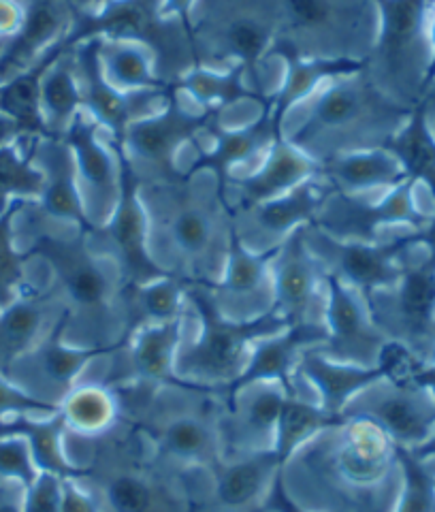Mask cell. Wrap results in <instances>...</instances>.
Masks as SVG:
<instances>
[{
  "mask_svg": "<svg viewBox=\"0 0 435 512\" xmlns=\"http://www.w3.org/2000/svg\"><path fill=\"white\" fill-rule=\"evenodd\" d=\"M60 512H101L94 498L77 485V480H62Z\"/></svg>",
  "mask_w": 435,
  "mask_h": 512,
  "instance_id": "cell-53",
  "label": "cell"
},
{
  "mask_svg": "<svg viewBox=\"0 0 435 512\" xmlns=\"http://www.w3.org/2000/svg\"><path fill=\"white\" fill-rule=\"evenodd\" d=\"M431 365H435V346H433V352H431V359H429Z\"/></svg>",
  "mask_w": 435,
  "mask_h": 512,
  "instance_id": "cell-62",
  "label": "cell"
},
{
  "mask_svg": "<svg viewBox=\"0 0 435 512\" xmlns=\"http://www.w3.org/2000/svg\"><path fill=\"white\" fill-rule=\"evenodd\" d=\"M45 178L35 165L32 141L22 146L0 148V214H5L15 199L39 201L43 195Z\"/></svg>",
  "mask_w": 435,
  "mask_h": 512,
  "instance_id": "cell-43",
  "label": "cell"
},
{
  "mask_svg": "<svg viewBox=\"0 0 435 512\" xmlns=\"http://www.w3.org/2000/svg\"><path fill=\"white\" fill-rule=\"evenodd\" d=\"M209 137H214L212 148L201 150V154L195 158V163L188 169L214 173L218 182L224 186H229L233 167L244 165L254 156L269 152L273 143L282 139L276 133V126H273L269 105L256 120L244 126L229 128V131H216Z\"/></svg>",
  "mask_w": 435,
  "mask_h": 512,
  "instance_id": "cell-30",
  "label": "cell"
},
{
  "mask_svg": "<svg viewBox=\"0 0 435 512\" xmlns=\"http://www.w3.org/2000/svg\"><path fill=\"white\" fill-rule=\"evenodd\" d=\"M273 58L365 62L378 35L376 0H280Z\"/></svg>",
  "mask_w": 435,
  "mask_h": 512,
  "instance_id": "cell-6",
  "label": "cell"
},
{
  "mask_svg": "<svg viewBox=\"0 0 435 512\" xmlns=\"http://www.w3.org/2000/svg\"><path fill=\"white\" fill-rule=\"evenodd\" d=\"M395 463L404 483L393 512H435V478L425 466V459L410 448L395 446Z\"/></svg>",
  "mask_w": 435,
  "mask_h": 512,
  "instance_id": "cell-46",
  "label": "cell"
},
{
  "mask_svg": "<svg viewBox=\"0 0 435 512\" xmlns=\"http://www.w3.org/2000/svg\"><path fill=\"white\" fill-rule=\"evenodd\" d=\"M346 421L344 414H333L320 404L303 402L299 395H288L280 412L276 438H273V451H276L280 466L286 468L290 457L320 431L340 429Z\"/></svg>",
  "mask_w": 435,
  "mask_h": 512,
  "instance_id": "cell-40",
  "label": "cell"
},
{
  "mask_svg": "<svg viewBox=\"0 0 435 512\" xmlns=\"http://www.w3.org/2000/svg\"><path fill=\"white\" fill-rule=\"evenodd\" d=\"M24 9L20 0H0V41H9L22 28Z\"/></svg>",
  "mask_w": 435,
  "mask_h": 512,
  "instance_id": "cell-54",
  "label": "cell"
},
{
  "mask_svg": "<svg viewBox=\"0 0 435 512\" xmlns=\"http://www.w3.org/2000/svg\"><path fill=\"white\" fill-rule=\"evenodd\" d=\"M337 444V476L354 489L380 485L395 463V444L372 421L348 419L340 427Z\"/></svg>",
  "mask_w": 435,
  "mask_h": 512,
  "instance_id": "cell-27",
  "label": "cell"
},
{
  "mask_svg": "<svg viewBox=\"0 0 435 512\" xmlns=\"http://www.w3.org/2000/svg\"><path fill=\"white\" fill-rule=\"evenodd\" d=\"M192 5H195V0H165L163 9L167 15H173V18H180L182 22L188 24V15H190Z\"/></svg>",
  "mask_w": 435,
  "mask_h": 512,
  "instance_id": "cell-57",
  "label": "cell"
},
{
  "mask_svg": "<svg viewBox=\"0 0 435 512\" xmlns=\"http://www.w3.org/2000/svg\"><path fill=\"white\" fill-rule=\"evenodd\" d=\"M41 109L47 137H64L73 120L84 111V94L75 71V50L62 54L41 84Z\"/></svg>",
  "mask_w": 435,
  "mask_h": 512,
  "instance_id": "cell-39",
  "label": "cell"
},
{
  "mask_svg": "<svg viewBox=\"0 0 435 512\" xmlns=\"http://www.w3.org/2000/svg\"><path fill=\"white\" fill-rule=\"evenodd\" d=\"M421 387L429 389L431 395L435 397V365H431V363L427 365V370H425V374L421 378Z\"/></svg>",
  "mask_w": 435,
  "mask_h": 512,
  "instance_id": "cell-59",
  "label": "cell"
},
{
  "mask_svg": "<svg viewBox=\"0 0 435 512\" xmlns=\"http://www.w3.org/2000/svg\"><path fill=\"white\" fill-rule=\"evenodd\" d=\"M116 154L120 160V199L114 214L88 239L96 252L116 263L124 286H141L167 278V271L154 261L150 250V222L141 201V182L118 148Z\"/></svg>",
  "mask_w": 435,
  "mask_h": 512,
  "instance_id": "cell-11",
  "label": "cell"
},
{
  "mask_svg": "<svg viewBox=\"0 0 435 512\" xmlns=\"http://www.w3.org/2000/svg\"><path fill=\"white\" fill-rule=\"evenodd\" d=\"M284 77L278 92L271 96L269 111L276 133L284 137V122L290 111L303 101H308L310 96L329 79L342 77L348 73H354L359 69H365V62L354 60H320V58H290L284 60Z\"/></svg>",
  "mask_w": 435,
  "mask_h": 512,
  "instance_id": "cell-33",
  "label": "cell"
},
{
  "mask_svg": "<svg viewBox=\"0 0 435 512\" xmlns=\"http://www.w3.org/2000/svg\"><path fill=\"white\" fill-rule=\"evenodd\" d=\"M41 476L35 466V459L28 448V442L18 436L0 438V480L30 489Z\"/></svg>",
  "mask_w": 435,
  "mask_h": 512,
  "instance_id": "cell-48",
  "label": "cell"
},
{
  "mask_svg": "<svg viewBox=\"0 0 435 512\" xmlns=\"http://www.w3.org/2000/svg\"><path fill=\"white\" fill-rule=\"evenodd\" d=\"M150 222V250L167 276L182 284L222 278L233 235L229 186L214 173L184 169L169 180L141 182Z\"/></svg>",
  "mask_w": 435,
  "mask_h": 512,
  "instance_id": "cell-1",
  "label": "cell"
},
{
  "mask_svg": "<svg viewBox=\"0 0 435 512\" xmlns=\"http://www.w3.org/2000/svg\"><path fill=\"white\" fill-rule=\"evenodd\" d=\"M99 41V58L107 82L122 90V92H135V90H154L165 88L158 82L156 64L148 50L141 45L126 43V41H109V39H96Z\"/></svg>",
  "mask_w": 435,
  "mask_h": 512,
  "instance_id": "cell-41",
  "label": "cell"
},
{
  "mask_svg": "<svg viewBox=\"0 0 435 512\" xmlns=\"http://www.w3.org/2000/svg\"><path fill=\"white\" fill-rule=\"evenodd\" d=\"M58 410H60L58 404L45 402V399L22 389L20 384L0 376V419H7V416H15V414H32V412L54 414Z\"/></svg>",
  "mask_w": 435,
  "mask_h": 512,
  "instance_id": "cell-50",
  "label": "cell"
},
{
  "mask_svg": "<svg viewBox=\"0 0 435 512\" xmlns=\"http://www.w3.org/2000/svg\"><path fill=\"white\" fill-rule=\"evenodd\" d=\"M327 342L325 323H303L286 327L276 335L254 342L248 355V363L241 374L224 387L229 395V404L250 384L256 382H278L288 395H299L295 384V370L305 350L322 346Z\"/></svg>",
  "mask_w": 435,
  "mask_h": 512,
  "instance_id": "cell-22",
  "label": "cell"
},
{
  "mask_svg": "<svg viewBox=\"0 0 435 512\" xmlns=\"http://www.w3.org/2000/svg\"><path fill=\"white\" fill-rule=\"evenodd\" d=\"M22 141H24V133L20 124L0 111V148H7V146H13V143H22Z\"/></svg>",
  "mask_w": 435,
  "mask_h": 512,
  "instance_id": "cell-55",
  "label": "cell"
},
{
  "mask_svg": "<svg viewBox=\"0 0 435 512\" xmlns=\"http://www.w3.org/2000/svg\"><path fill=\"white\" fill-rule=\"evenodd\" d=\"M67 425L79 434H101L116 421V399L103 387L73 389L60 402Z\"/></svg>",
  "mask_w": 435,
  "mask_h": 512,
  "instance_id": "cell-44",
  "label": "cell"
},
{
  "mask_svg": "<svg viewBox=\"0 0 435 512\" xmlns=\"http://www.w3.org/2000/svg\"><path fill=\"white\" fill-rule=\"evenodd\" d=\"M75 71L84 94V111L103 126L114 143L122 141L135 120L154 114L167 103L169 88L122 92L111 86L101 67L96 39L75 47Z\"/></svg>",
  "mask_w": 435,
  "mask_h": 512,
  "instance_id": "cell-16",
  "label": "cell"
},
{
  "mask_svg": "<svg viewBox=\"0 0 435 512\" xmlns=\"http://www.w3.org/2000/svg\"><path fill=\"white\" fill-rule=\"evenodd\" d=\"M69 312L64 308L54 327L47 331L45 338L32 348L20 361L30 363V370L35 372L41 391L50 389L58 397H67L75 389L77 376L86 370V365L99 357L120 352L126 342L101 344V346H77L67 340L69 329Z\"/></svg>",
  "mask_w": 435,
  "mask_h": 512,
  "instance_id": "cell-25",
  "label": "cell"
},
{
  "mask_svg": "<svg viewBox=\"0 0 435 512\" xmlns=\"http://www.w3.org/2000/svg\"><path fill=\"white\" fill-rule=\"evenodd\" d=\"M67 143L73 150L77 184L84 210L94 229L103 227L120 199V160L103 126L82 111L69 126Z\"/></svg>",
  "mask_w": 435,
  "mask_h": 512,
  "instance_id": "cell-14",
  "label": "cell"
},
{
  "mask_svg": "<svg viewBox=\"0 0 435 512\" xmlns=\"http://www.w3.org/2000/svg\"><path fill=\"white\" fill-rule=\"evenodd\" d=\"M295 372L312 384L320 399L318 404L333 414H344L354 397L382 380L378 365L342 363L322 355L318 348L303 352Z\"/></svg>",
  "mask_w": 435,
  "mask_h": 512,
  "instance_id": "cell-29",
  "label": "cell"
},
{
  "mask_svg": "<svg viewBox=\"0 0 435 512\" xmlns=\"http://www.w3.org/2000/svg\"><path fill=\"white\" fill-rule=\"evenodd\" d=\"M412 250L397 282L369 295L365 306L386 340L406 344L429 361L435 346V256L425 252V259L412 261Z\"/></svg>",
  "mask_w": 435,
  "mask_h": 512,
  "instance_id": "cell-10",
  "label": "cell"
},
{
  "mask_svg": "<svg viewBox=\"0 0 435 512\" xmlns=\"http://www.w3.org/2000/svg\"><path fill=\"white\" fill-rule=\"evenodd\" d=\"M184 295L199 318L201 333L195 342L180 344L175 372L207 393L224 389L241 374L254 342L286 329L284 320L273 310L252 320L227 318L203 284H184Z\"/></svg>",
  "mask_w": 435,
  "mask_h": 512,
  "instance_id": "cell-7",
  "label": "cell"
},
{
  "mask_svg": "<svg viewBox=\"0 0 435 512\" xmlns=\"http://www.w3.org/2000/svg\"><path fill=\"white\" fill-rule=\"evenodd\" d=\"M184 318H173L167 323L148 325L137 329L126 342L131 365L137 378L148 384H160V387H173L190 393H207L203 387H197L175 372V357L182 344Z\"/></svg>",
  "mask_w": 435,
  "mask_h": 512,
  "instance_id": "cell-28",
  "label": "cell"
},
{
  "mask_svg": "<svg viewBox=\"0 0 435 512\" xmlns=\"http://www.w3.org/2000/svg\"><path fill=\"white\" fill-rule=\"evenodd\" d=\"M414 235H416V246L425 248V252L435 256V214L429 216L423 227L414 231Z\"/></svg>",
  "mask_w": 435,
  "mask_h": 512,
  "instance_id": "cell-56",
  "label": "cell"
},
{
  "mask_svg": "<svg viewBox=\"0 0 435 512\" xmlns=\"http://www.w3.org/2000/svg\"><path fill=\"white\" fill-rule=\"evenodd\" d=\"M429 47H431V60H429V69H427V92L435 84V9H433V5H431V15H429Z\"/></svg>",
  "mask_w": 435,
  "mask_h": 512,
  "instance_id": "cell-58",
  "label": "cell"
},
{
  "mask_svg": "<svg viewBox=\"0 0 435 512\" xmlns=\"http://www.w3.org/2000/svg\"><path fill=\"white\" fill-rule=\"evenodd\" d=\"M280 22V0H195L188 32L199 67H241L250 90L271 101L286 67L271 54Z\"/></svg>",
  "mask_w": 435,
  "mask_h": 512,
  "instance_id": "cell-4",
  "label": "cell"
},
{
  "mask_svg": "<svg viewBox=\"0 0 435 512\" xmlns=\"http://www.w3.org/2000/svg\"><path fill=\"white\" fill-rule=\"evenodd\" d=\"M20 3L24 20L18 35L7 41L0 54V84L9 82L13 75L26 71L56 45L67 41L77 15L94 7L92 0H20Z\"/></svg>",
  "mask_w": 435,
  "mask_h": 512,
  "instance_id": "cell-21",
  "label": "cell"
},
{
  "mask_svg": "<svg viewBox=\"0 0 435 512\" xmlns=\"http://www.w3.org/2000/svg\"><path fill=\"white\" fill-rule=\"evenodd\" d=\"M26 203V199H15L9 210L0 214V310L11 306L30 286L26 282V263L30 259L13 244V222Z\"/></svg>",
  "mask_w": 435,
  "mask_h": 512,
  "instance_id": "cell-45",
  "label": "cell"
},
{
  "mask_svg": "<svg viewBox=\"0 0 435 512\" xmlns=\"http://www.w3.org/2000/svg\"><path fill=\"white\" fill-rule=\"evenodd\" d=\"M32 156L35 165L43 171L45 186L39 201H32L35 210L47 220L60 224H71L82 233L90 235L94 227L90 224L82 192L77 184V169L73 150L64 137H41L32 141Z\"/></svg>",
  "mask_w": 435,
  "mask_h": 512,
  "instance_id": "cell-23",
  "label": "cell"
},
{
  "mask_svg": "<svg viewBox=\"0 0 435 512\" xmlns=\"http://www.w3.org/2000/svg\"><path fill=\"white\" fill-rule=\"evenodd\" d=\"M212 118L214 111L197 103L184 105V94L171 86L163 107L135 120L126 128L120 143L109 141L126 156L139 182L169 180L184 171L177 165V154L209 135Z\"/></svg>",
  "mask_w": 435,
  "mask_h": 512,
  "instance_id": "cell-9",
  "label": "cell"
},
{
  "mask_svg": "<svg viewBox=\"0 0 435 512\" xmlns=\"http://www.w3.org/2000/svg\"><path fill=\"white\" fill-rule=\"evenodd\" d=\"M259 512H312V510L301 506L293 495H290L284 483V470H280L276 476H273L271 485L263 498V504L259 506Z\"/></svg>",
  "mask_w": 435,
  "mask_h": 512,
  "instance_id": "cell-52",
  "label": "cell"
},
{
  "mask_svg": "<svg viewBox=\"0 0 435 512\" xmlns=\"http://www.w3.org/2000/svg\"><path fill=\"white\" fill-rule=\"evenodd\" d=\"M107 502L114 512H150L154 491L141 476L120 474L109 480Z\"/></svg>",
  "mask_w": 435,
  "mask_h": 512,
  "instance_id": "cell-49",
  "label": "cell"
},
{
  "mask_svg": "<svg viewBox=\"0 0 435 512\" xmlns=\"http://www.w3.org/2000/svg\"><path fill=\"white\" fill-rule=\"evenodd\" d=\"M60 485V478L41 474L37 483L24 491V512H60Z\"/></svg>",
  "mask_w": 435,
  "mask_h": 512,
  "instance_id": "cell-51",
  "label": "cell"
},
{
  "mask_svg": "<svg viewBox=\"0 0 435 512\" xmlns=\"http://www.w3.org/2000/svg\"><path fill=\"white\" fill-rule=\"evenodd\" d=\"M378 370L382 372V380L393 384L397 389H423L421 378L427 370L429 361L421 355L395 340H386L378 352L376 359Z\"/></svg>",
  "mask_w": 435,
  "mask_h": 512,
  "instance_id": "cell-47",
  "label": "cell"
},
{
  "mask_svg": "<svg viewBox=\"0 0 435 512\" xmlns=\"http://www.w3.org/2000/svg\"><path fill=\"white\" fill-rule=\"evenodd\" d=\"M318 178L333 190L348 192V195H365L372 190L395 188L408 180L399 160L386 150L335 156L318 165Z\"/></svg>",
  "mask_w": 435,
  "mask_h": 512,
  "instance_id": "cell-32",
  "label": "cell"
},
{
  "mask_svg": "<svg viewBox=\"0 0 435 512\" xmlns=\"http://www.w3.org/2000/svg\"><path fill=\"white\" fill-rule=\"evenodd\" d=\"M378 35L365 60L369 79L401 107L425 99L433 0H376Z\"/></svg>",
  "mask_w": 435,
  "mask_h": 512,
  "instance_id": "cell-8",
  "label": "cell"
},
{
  "mask_svg": "<svg viewBox=\"0 0 435 512\" xmlns=\"http://www.w3.org/2000/svg\"><path fill=\"white\" fill-rule=\"evenodd\" d=\"M416 229L380 242L337 239L314 224H305V244L325 274L340 278L363 299L397 282L406 254L416 246Z\"/></svg>",
  "mask_w": 435,
  "mask_h": 512,
  "instance_id": "cell-12",
  "label": "cell"
},
{
  "mask_svg": "<svg viewBox=\"0 0 435 512\" xmlns=\"http://www.w3.org/2000/svg\"><path fill=\"white\" fill-rule=\"evenodd\" d=\"M318 178V163L308 154H303L282 137L269 148L263 165L246 178L229 180V195L233 210H248V207L261 205L269 199L286 195L288 190L299 184Z\"/></svg>",
  "mask_w": 435,
  "mask_h": 512,
  "instance_id": "cell-26",
  "label": "cell"
},
{
  "mask_svg": "<svg viewBox=\"0 0 435 512\" xmlns=\"http://www.w3.org/2000/svg\"><path fill=\"white\" fill-rule=\"evenodd\" d=\"M329 192L331 186L327 182L312 178L282 197L248 210H233V231L252 252L276 250L290 233L316 218Z\"/></svg>",
  "mask_w": 435,
  "mask_h": 512,
  "instance_id": "cell-17",
  "label": "cell"
},
{
  "mask_svg": "<svg viewBox=\"0 0 435 512\" xmlns=\"http://www.w3.org/2000/svg\"><path fill=\"white\" fill-rule=\"evenodd\" d=\"M410 114L359 69L329 79L290 111L284 139L320 165L342 154L382 150Z\"/></svg>",
  "mask_w": 435,
  "mask_h": 512,
  "instance_id": "cell-2",
  "label": "cell"
},
{
  "mask_svg": "<svg viewBox=\"0 0 435 512\" xmlns=\"http://www.w3.org/2000/svg\"><path fill=\"white\" fill-rule=\"evenodd\" d=\"M67 52H71V47H67V43H60L54 50L41 56L32 67L13 75L9 82L0 84V111L20 124L26 143L47 137L41 109V84L52 64Z\"/></svg>",
  "mask_w": 435,
  "mask_h": 512,
  "instance_id": "cell-35",
  "label": "cell"
},
{
  "mask_svg": "<svg viewBox=\"0 0 435 512\" xmlns=\"http://www.w3.org/2000/svg\"><path fill=\"white\" fill-rule=\"evenodd\" d=\"M344 416L372 421L395 446L410 451L435 438V397L429 389H397L380 380L354 397Z\"/></svg>",
  "mask_w": 435,
  "mask_h": 512,
  "instance_id": "cell-15",
  "label": "cell"
},
{
  "mask_svg": "<svg viewBox=\"0 0 435 512\" xmlns=\"http://www.w3.org/2000/svg\"><path fill=\"white\" fill-rule=\"evenodd\" d=\"M67 419L62 410L50 414V419L37 421L26 414H15L0 419V438L18 436L28 442V448L35 459V466L41 474H52L60 480L88 478L92 468H82L64 455V431H67Z\"/></svg>",
  "mask_w": 435,
  "mask_h": 512,
  "instance_id": "cell-31",
  "label": "cell"
},
{
  "mask_svg": "<svg viewBox=\"0 0 435 512\" xmlns=\"http://www.w3.org/2000/svg\"><path fill=\"white\" fill-rule=\"evenodd\" d=\"M325 288L327 342L318 346V350L342 363L363 367L376 365L386 338L369 316L365 299L331 274H325Z\"/></svg>",
  "mask_w": 435,
  "mask_h": 512,
  "instance_id": "cell-18",
  "label": "cell"
},
{
  "mask_svg": "<svg viewBox=\"0 0 435 512\" xmlns=\"http://www.w3.org/2000/svg\"><path fill=\"white\" fill-rule=\"evenodd\" d=\"M273 276V312L286 327L320 323L316 308L322 301L320 286H325V271L305 244V224L290 233L271 265Z\"/></svg>",
  "mask_w": 435,
  "mask_h": 512,
  "instance_id": "cell-19",
  "label": "cell"
},
{
  "mask_svg": "<svg viewBox=\"0 0 435 512\" xmlns=\"http://www.w3.org/2000/svg\"><path fill=\"white\" fill-rule=\"evenodd\" d=\"M5 45H7L5 41H0V54H3V50H5Z\"/></svg>",
  "mask_w": 435,
  "mask_h": 512,
  "instance_id": "cell-64",
  "label": "cell"
},
{
  "mask_svg": "<svg viewBox=\"0 0 435 512\" xmlns=\"http://www.w3.org/2000/svg\"><path fill=\"white\" fill-rule=\"evenodd\" d=\"M212 468L216 474V498L227 508H244L259 500L261 495L265 498L273 476L280 470H286L280 466L273 446L252 451L239 461H216Z\"/></svg>",
  "mask_w": 435,
  "mask_h": 512,
  "instance_id": "cell-36",
  "label": "cell"
},
{
  "mask_svg": "<svg viewBox=\"0 0 435 512\" xmlns=\"http://www.w3.org/2000/svg\"><path fill=\"white\" fill-rule=\"evenodd\" d=\"M425 107H427V114H429V120L435 118V84L429 88V92L425 94V99L421 101Z\"/></svg>",
  "mask_w": 435,
  "mask_h": 512,
  "instance_id": "cell-60",
  "label": "cell"
},
{
  "mask_svg": "<svg viewBox=\"0 0 435 512\" xmlns=\"http://www.w3.org/2000/svg\"><path fill=\"white\" fill-rule=\"evenodd\" d=\"M165 0H107L77 15L67 37V47L94 39L126 41L148 50L156 64L158 82L165 88L199 67L188 24L167 15Z\"/></svg>",
  "mask_w": 435,
  "mask_h": 512,
  "instance_id": "cell-5",
  "label": "cell"
},
{
  "mask_svg": "<svg viewBox=\"0 0 435 512\" xmlns=\"http://www.w3.org/2000/svg\"><path fill=\"white\" fill-rule=\"evenodd\" d=\"M32 233V244L24 250L28 259H41L54 274V286L69 312L67 335L82 325L90 346L114 344L124 335V280L116 263L99 254L86 233L41 218Z\"/></svg>",
  "mask_w": 435,
  "mask_h": 512,
  "instance_id": "cell-3",
  "label": "cell"
},
{
  "mask_svg": "<svg viewBox=\"0 0 435 512\" xmlns=\"http://www.w3.org/2000/svg\"><path fill=\"white\" fill-rule=\"evenodd\" d=\"M421 459H427V457H435V438H431L427 444H423L421 448H416L414 451Z\"/></svg>",
  "mask_w": 435,
  "mask_h": 512,
  "instance_id": "cell-61",
  "label": "cell"
},
{
  "mask_svg": "<svg viewBox=\"0 0 435 512\" xmlns=\"http://www.w3.org/2000/svg\"><path fill=\"white\" fill-rule=\"evenodd\" d=\"M280 248L269 252H252L231 235V246L222 278L214 284H203L212 293L220 312L233 320L259 318L273 308V276L271 265Z\"/></svg>",
  "mask_w": 435,
  "mask_h": 512,
  "instance_id": "cell-20",
  "label": "cell"
},
{
  "mask_svg": "<svg viewBox=\"0 0 435 512\" xmlns=\"http://www.w3.org/2000/svg\"><path fill=\"white\" fill-rule=\"evenodd\" d=\"M64 303L58 288L28 286L11 306L0 310V376L11 372V367L35 348L54 327Z\"/></svg>",
  "mask_w": 435,
  "mask_h": 512,
  "instance_id": "cell-24",
  "label": "cell"
},
{
  "mask_svg": "<svg viewBox=\"0 0 435 512\" xmlns=\"http://www.w3.org/2000/svg\"><path fill=\"white\" fill-rule=\"evenodd\" d=\"M382 150L393 154L406 178L416 186L423 184L435 203V133L423 103L412 109L410 118L384 143Z\"/></svg>",
  "mask_w": 435,
  "mask_h": 512,
  "instance_id": "cell-37",
  "label": "cell"
},
{
  "mask_svg": "<svg viewBox=\"0 0 435 512\" xmlns=\"http://www.w3.org/2000/svg\"><path fill=\"white\" fill-rule=\"evenodd\" d=\"M288 393L278 382H256L239 391L229 408L235 414L233 438L246 451L269 448L267 442L276 438L280 412Z\"/></svg>",
  "mask_w": 435,
  "mask_h": 512,
  "instance_id": "cell-34",
  "label": "cell"
},
{
  "mask_svg": "<svg viewBox=\"0 0 435 512\" xmlns=\"http://www.w3.org/2000/svg\"><path fill=\"white\" fill-rule=\"evenodd\" d=\"M158 451L177 459L214 466L218 461V438L214 427L199 416H177L156 434Z\"/></svg>",
  "mask_w": 435,
  "mask_h": 512,
  "instance_id": "cell-42",
  "label": "cell"
},
{
  "mask_svg": "<svg viewBox=\"0 0 435 512\" xmlns=\"http://www.w3.org/2000/svg\"><path fill=\"white\" fill-rule=\"evenodd\" d=\"M414 190L416 184L406 180L391 188L384 197L369 201L365 199L367 192L348 195V192L331 188L310 224L348 242H380L382 231L389 227L421 229L429 216L416 207Z\"/></svg>",
  "mask_w": 435,
  "mask_h": 512,
  "instance_id": "cell-13",
  "label": "cell"
},
{
  "mask_svg": "<svg viewBox=\"0 0 435 512\" xmlns=\"http://www.w3.org/2000/svg\"><path fill=\"white\" fill-rule=\"evenodd\" d=\"M92 3H94V7H96V5H101V3H107V0H92Z\"/></svg>",
  "mask_w": 435,
  "mask_h": 512,
  "instance_id": "cell-63",
  "label": "cell"
},
{
  "mask_svg": "<svg viewBox=\"0 0 435 512\" xmlns=\"http://www.w3.org/2000/svg\"><path fill=\"white\" fill-rule=\"evenodd\" d=\"M186 303L184 284L171 276L141 286H124L122 340L128 342V338L141 327L167 323V320L184 316Z\"/></svg>",
  "mask_w": 435,
  "mask_h": 512,
  "instance_id": "cell-38",
  "label": "cell"
}]
</instances>
